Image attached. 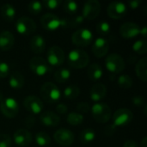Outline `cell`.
Wrapping results in <instances>:
<instances>
[{
    "label": "cell",
    "instance_id": "60d3db41",
    "mask_svg": "<svg viewBox=\"0 0 147 147\" xmlns=\"http://www.w3.org/2000/svg\"><path fill=\"white\" fill-rule=\"evenodd\" d=\"M78 113L83 115V114H86L90 110V105L88 102H79L77 107H76Z\"/></svg>",
    "mask_w": 147,
    "mask_h": 147
},
{
    "label": "cell",
    "instance_id": "d590c367",
    "mask_svg": "<svg viewBox=\"0 0 147 147\" xmlns=\"http://www.w3.org/2000/svg\"><path fill=\"white\" fill-rule=\"evenodd\" d=\"M78 9V3L73 0H66L64 3V10L70 15H74Z\"/></svg>",
    "mask_w": 147,
    "mask_h": 147
},
{
    "label": "cell",
    "instance_id": "603a6c76",
    "mask_svg": "<svg viewBox=\"0 0 147 147\" xmlns=\"http://www.w3.org/2000/svg\"><path fill=\"white\" fill-rule=\"evenodd\" d=\"M25 83L24 76L19 71H14L10 74L9 78V85L15 90H19L23 87Z\"/></svg>",
    "mask_w": 147,
    "mask_h": 147
},
{
    "label": "cell",
    "instance_id": "ee69618b",
    "mask_svg": "<svg viewBox=\"0 0 147 147\" xmlns=\"http://www.w3.org/2000/svg\"><path fill=\"white\" fill-rule=\"evenodd\" d=\"M56 110L60 115H65L68 112V107L64 103H59L56 106Z\"/></svg>",
    "mask_w": 147,
    "mask_h": 147
},
{
    "label": "cell",
    "instance_id": "f35d334b",
    "mask_svg": "<svg viewBox=\"0 0 147 147\" xmlns=\"http://www.w3.org/2000/svg\"><path fill=\"white\" fill-rule=\"evenodd\" d=\"M62 3L61 0H45L43 2L44 6L48 9H55Z\"/></svg>",
    "mask_w": 147,
    "mask_h": 147
},
{
    "label": "cell",
    "instance_id": "2e32d148",
    "mask_svg": "<svg viewBox=\"0 0 147 147\" xmlns=\"http://www.w3.org/2000/svg\"><path fill=\"white\" fill-rule=\"evenodd\" d=\"M140 27L133 22H124L120 28V34L125 39H132L140 34Z\"/></svg>",
    "mask_w": 147,
    "mask_h": 147
},
{
    "label": "cell",
    "instance_id": "e575fe53",
    "mask_svg": "<svg viewBox=\"0 0 147 147\" xmlns=\"http://www.w3.org/2000/svg\"><path fill=\"white\" fill-rule=\"evenodd\" d=\"M84 16L82 15H78V16H75L70 19L66 18V25L65 28H75L77 27H78L79 25H81L84 22Z\"/></svg>",
    "mask_w": 147,
    "mask_h": 147
},
{
    "label": "cell",
    "instance_id": "8fae6325",
    "mask_svg": "<svg viewBox=\"0 0 147 147\" xmlns=\"http://www.w3.org/2000/svg\"><path fill=\"white\" fill-rule=\"evenodd\" d=\"M47 62L52 66H59L65 62V53L60 47H51L47 53Z\"/></svg>",
    "mask_w": 147,
    "mask_h": 147
},
{
    "label": "cell",
    "instance_id": "4dcf8cb0",
    "mask_svg": "<svg viewBox=\"0 0 147 147\" xmlns=\"http://www.w3.org/2000/svg\"><path fill=\"white\" fill-rule=\"evenodd\" d=\"M117 83L118 85L123 89V90H127L130 89L133 86V78H131L130 75L128 74H122L121 76H119L118 79H117Z\"/></svg>",
    "mask_w": 147,
    "mask_h": 147
},
{
    "label": "cell",
    "instance_id": "5bb4252c",
    "mask_svg": "<svg viewBox=\"0 0 147 147\" xmlns=\"http://www.w3.org/2000/svg\"><path fill=\"white\" fill-rule=\"evenodd\" d=\"M53 139L57 144L62 146H70L73 144L75 136L74 134L69 129L60 128L53 134Z\"/></svg>",
    "mask_w": 147,
    "mask_h": 147
},
{
    "label": "cell",
    "instance_id": "ffe728a7",
    "mask_svg": "<svg viewBox=\"0 0 147 147\" xmlns=\"http://www.w3.org/2000/svg\"><path fill=\"white\" fill-rule=\"evenodd\" d=\"M107 96V87L102 83L95 84L90 90V97L93 102H98Z\"/></svg>",
    "mask_w": 147,
    "mask_h": 147
},
{
    "label": "cell",
    "instance_id": "7a4b0ae2",
    "mask_svg": "<svg viewBox=\"0 0 147 147\" xmlns=\"http://www.w3.org/2000/svg\"><path fill=\"white\" fill-rule=\"evenodd\" d=\"M40 94L41 98L47 103H57L61 97L59 89L51 82H46L40 88Z\"/></svg>",
    "mask_w": 147,
    "mask_h": 147
},
{
    "label": "cell",
    "instance_id": "f546056e",
    "mask_svg": "<svg viewBox=\"0 0 147 147\" xmlns=\"http://www.w3.org/2000/svg\"><path fill=\"white\" fill-rule=\"evenodd\" d=\"M84 115L78 112H71L66 117V121L71 126H79L84 122Z\"/></svg>",
    "mask_w": 147,
    "mask_h": 147
},
{
    "label": "cell",
    "instance_id": "52a82bcc",
    "mask_svg": "<svg viewBox=\"0 0 147 147\" xmlns=\"http://www.w3.org/2000/svg\"><path fill=\"white\" fill-rule=\"evenodd\" d=\"M16 30L22 35H30L35 32L36 24L32 18L28 16H22L16 22Z\"/></svg>",
    "mask_w": 147,
    "mask_h": 147
},
{
    "label": "cell",
    "instance_id": "c3c4849f",
    "mask_svg": "<svg viewBox=\"0 0 147 147\" xmlns=\"http://www.w3.org/2000/svg\"><path fill=\"white\" fill-rule=\"evenodd\" d=\"M140 147H147V138L146 136L142 139L140 142Z\"/></svg>",
    "mask_w": 147,
    "mask_h": 147
},
{
    "label": "cell",
    "instance_id": "d6a6232c",
    "mask_svg": "<svg viewBox=\"0 0 147 147\" xmlns=\"http://www.w3.org/2000/svg\"><path fill=\"white\" fill-rule=\"evenodd\" d=\"M133 50L138 54L144 55L147 53V42L146 40H138L133 44Z\"/></svg>",
    "mask_w": 147,
    "mask_h": 147
},
{
    "label": "cell",
    "instance_id": "3957f363",
    "mask_svg": "<svg viewBox=\"0 0 147 147\" xmlns=\"http://www.w3.org/2000/svg\"><path fill=\"white\" fill-rule=\"evenodd\" d=\"M91 115L93 119L98 123H106L108 122L112 115L111 109L109 105L103 102H96L90 107Z\"/></svg>",
    "mask_w": 147,
    "mask_h": 147
},
{
    "label": "cell",
    "instance_id": "cb8c5ba5",
    "mask_svg": "<svg viewBox=\"0 0 147 147\" xmlns=\"http://www.w3.org/2000/svg\"><path fill=\"white\" fill-rule=\"evenodd\" d=\"M103 71L102 66L97 63L91 64L87 69V76L92 81H98L102 78Z\"/></svg>",
    "mask_w": 147,
    "mask_h": 147
},
{
    "label": "cell",
    "instance_id": "b9f144b4",
    "mask_svg": "<svg viewBox=\"0 0 147 147\" xmlns=\"http://www.w3.org/2000/svg\"><path fill=\"white\" fill-rule=\"evenodd\" d=\"M116 127L113 124H109L107 125L106 127L104 128V133L107 136H112L113 134H115V133L116 132Z\"/></svg>",
    "mask_w": 147,
    "mask_h": 147
},
{
    "label": "cell",
    "instance_id": "1f68e13d",
    "mask_svg": "<svg viewBox=\"0 0 147 147\" xmlns=\"http://www.w3.org/2000/svg\"><path fill=\"white\" fill-rule=\"evenodd\" d=\"M35 141L40 146H47L51 144V137L45 132H38L35 135Z\"/></svg>",
    "mask_w": 147,
    "mask_h": 147
},
{
    "label": "cell",
    "instance_id": "ab89813d",
    "mask_svg": "<svg viewBox=\"0 0 147 147\" xmlns=\"http://www.w3.org/2000/svg\"><path fill=\"white\" fill-rule=\"evenodd\" d=\"M9 74V65L3 61H0V78H4Z\"/></svg>",
    "mask_w": 147,
    "mask_h": 147
},
{
    "label": "cell",
    "instance_id": "d4e9b609",
    "mask_svg": "<svg viewBox=\"0 0 147 147\" xmlns=\"http://www.w3.org/2000/svg\"><path fill=\"white\" fill-rule=\"evenodd\" d=\"M135 72L137 77L143 82L147 81V59L146 57L141 58L136 64Z\"/></svg>",
    "mask_w": 147,
    "mask_h": 147
},
{
    "label": "cell",
    "instance_id": "7402d4cb",
    "mask_svg": "<svg viewBox=\"0 0 147 147\" xmlns=\"http://www.w3.org/2000/svg\"><path fill=\"white\" fill-rule=\"evenodd\" d=\"M15 44L14 34L9 31H3L0 33V49L2 51L10 50Z\"/></svg>",
    "mask_w": 147,
    "mask_h": 147
},
{
    "label": "cell",
    "instance_id": "9c48e42d",
    "mask_svg": "<svg viewBox=\"0 0 147 147\" xmlns=\"http://www.w3.org/2000/svg\"><path fill=\"white\" fill-rule=\"evenodd\" d=\"M0 110L5 117L12 119L15 118L19 112V104L17 101L12 97L4 98V100L0 102Z\"/></svg>",
    "mask_w": 147,
    "mask_h": 147
},
{
    "label": "cell",
    "instance_id": "681fc988",
    "mask_svg": "<svg viewBox=\"0 0 147 147\" xmlns=\"http://www.w3.org/2000/svg\"><path fill=\"white\" fill-rule=\"evenodd\" d=\"M4 100V95L2 91H0V102H2Z\"/></svg>",
    "mask_w": 147,
    "mask_h": 147
},
{
    "label": "cell",
    "instance_id": "30bf717a",
    "mask_svg": "<svg viewBox=\"0 0 147 147\" xmlns=\"http://www.w3.org/2000/svg\"><path fill=\"white\" fill-rule=\"evenodd\" d=\"M134 119L133 112L128 109H119L113 115V125L116 127L128 125Z\"/></svg>",
    "mask_w": 147,
    "mask_h": 147
},
{
    "label": "cell",
    "instance_id": "484cf974",
    "mask_svg": "<svg viewBox=\"0 0 147 147\" xmlns=\"http://www.w3.org/2000/svg\"><path fill=\"white\" fill-rule=\"evenodd\" d=\"M16 10L12 4L5 3L1 7V15L4 20L8 22H12L16 17Z\"/></svg>",
    "mask_w": 147,
    "mask_h": 147
},
{
    "label": "cell",
    "instance_id": "8992f818",
    "mask_svg": "<svg viewBox=\"0 0 147 147\" xmlns=\"http://www.w3.org/2000/svg\"><path fill=\"white\" fill-rule=\"evenodd\" d=\"M93 40V34L89 28H78L71 35L72 43L79 47L89 46Z\"/></svg>",
    "mask_w": 147,
    "mask_h": 147
},
{
    "label": "cell",
    "instance_id": "ba28073f",
    "mask_svg": "<svg viewBox=\"0 0 147 147\" xmlns=\"http://www.w3.org/2000/svg\"><path fill=\"white\" fill-rule=\"evenodd\" d=\"M29 68L33 73L39 77H42L51 71V67L47 60L39 56H34L30 59Z\"/></svg>",
    "mask_w": 147,
    "mask_h": 147
},
{
    "label": "cell",
    "instance_id": "83f0119b",
    "mask_svg": "<svg viewBox=\"0 0 147 147\" xmlns=\"http://www.w3.org/2000/svg\"><path fill=\"white\" fill-rule=\"evenodd\" d=\"M71 71L67 68H59L54 73V79L59 84L65 83L71 78Z\"/></svg>",
    "mask_w": 147,
    "mask_h": 147
},
{
    "label": "cell",
    "instance_id": "277c9868",
    "mask_svg": "<svg viewBox=\"0 0 147 147\" xmlns=\"http://www.w3.org/2000/svg\"><path fill=\"white\" fill-rule=\"evenodd\" d=\"M40 23L45 29L55 31L59 28H65L66 18H60L53 13H47L40 17Z\"/></svg>",
    "mask_w": 147,
    "mask_h": 147
},
{
    "label": "cell",
    "instance_id": "f1b7e54d",
    "mask_svg": "<svg viewBox=\"0 0 147 147\" xmlns=\"http://www.w3.org/2000/svg\"><path fill=\"white\" fill-rule=\"evenodd\" d=\"M80 95V89L77 85L71 84L63 90V96L65 99L68 100H74L78 98V96Z\"/></svg>",
    "mask_w": 147,
    "mask_h": 147
},
{
    "label": "cell",
    "instance_id": "4316f807",
    "mask_svg": "<svg viewBox=\"0 0 147 147\" xmlns=\"http://www.w3.org/2000/svg\"><path fill=\"white\" fill-rule=\"evenodd\" d=\"M96 133L91 128L84 129L79 134V140L84 145H90L96 139Z\"/></svg>",
    "mask_w": 147,
    "mask_h": 147
},
{
    "label": "cell",
    "instance_id": "5b68a950",
    "mask_svg": "<svg viewBox=\"0 0 147 147\" xmlns=\"http://www.w3.org/2000/svg\"><path fill=\"white\" fill-rule=\"evenodd\" d=\"M105 66L109 72L113 74H117L124 71L126 63L124 59L120 54L114 53L106 57Z\"/></svg>",
    "mask_w": 147,
    "mask_h": 147
},
{
    "label": "cell",
    "instance_id": "8d00e7d4",
    "mask_svg": "<svg viewBox=\"0 0 147 147\" xmlns=\"http://www.w3.org/2000/svg\"><path fill=\"white\" fill-rule=\"evenodd\" d=\"M43 5L40 1H33L28 4V11L33 15H38L42 11Z\"/></svg>",
    "mask_w": 147,
    "mask_h": 147
},
{
    "label": "cell",
    "instance_id": "e0dca14e",
    "mask_svg": "<svg viewBox=\"0 0 147 147\" xmlns=\"http://www.w3.org/2000/svg\"><path fill=\"white\" fill-rule=\"evenodd\" d=\"M109 49V41L104 37H98L92 45V53L96 58H102L107 55Z\"/></svg>",
    "mask_w": 147,
    "mask_h": 147
},
{
    "label": "cell",
    "instance_id": "d6986e66",
    "mask_svg": "<svg viewBox=\"0 0 147 147\" xmlns=\"http://www.w3.org/2000/svg\"><path fill=\"white\" fill-rule=\"evenodd\" d=\"M40 121L44 126L49 127H57L59 125L60 117L54 112L44 111V112L40 113Z\"/></svg>",
    "mask_w": 147,
    "mask_h": 147
},
{
    "label": "cell",
    "instance_id": "ac0fdd59",
    "mask_svg": "<svg viewBox=\"0 0 147 147\" xmlns=\"http://www.w3.org/2000/svg\"><path fill=\"white\" fill-rule=\"evenodd\" d=\"M13 139H14V142L22 147L28 146L31 143H32V134L29 131H28L27 129H18L14 133L13 135Z\"/></svg>",
    "mask_w": 147,
    "mask_h": 147
},
{
    "label": "cell",
    "instance_id": "7bdbcfd3",
    "mask_svg": "<svg viewBox=\"0 0 147 147\" xmlns=\"http://www.w3.org/2000/svg\"><path fill=\"white\" fill-rule=\"evenodd\" d=\"M132 102H133V104L137 107H142L143 105H145V100L141 96H136L133 97Z\"/></svg>",
    "mask_w": 147,
    "mask_h": 147
},
{
    "label": "cell",
    "instance_id": "6da1fadb",
    "mask_svg": "<svg viewBox=\"0 0 147 147\" xmlns=\"http://www.w3.org/2000/svg\"><path fill=\"white\" fill-rule=\"evenodd\" d=\"M67 62L69 66L73 69H83L89 65L90 56L84 50L75 48L69 52Z\"/></svg>",
    "mask_w": 147,
    "mask_h": 147
},
{
    "label": "cell",
    "instance_id": "f6af8a7d",
    "mask_svg": "<svg viewBox=\"0 0 147 147\" xmlns=\"http://www.w3.org/2000/svg\"><path fill=\"white\" fill-rule=\"evenodd\" d=\"M141 4V0H130L128 1V6L131 9H137Z\"/></svg>",
    "mask_w": 147,
    "mask_h": 147
},
{
    "label": "cell",
    "instance_id": "9a60e30c",
    "mask_svg": "<svg viewBox=\"0 0 147 147\" xmlns=\"http://www.w3.org/2000/svg\"><path fill=\"white\" fill-rule=\"evenodd\" d=\"M24 108L30 113L34 115L40 114L44 109L43 102L37 96L30 95L28 96L23 101Z\"/></svg>",
    "mask_w": 147,
    "mask_h": 147
},
{
    "label": "cell",
    "instance_id": "4fadbf2b",
    "mask_svg": "<svg viewBox=\"0 0 147 147\" xmlns=\"http://www.w3.org/2000/svg\"><path fill=\"white\" fill-rule=\"evenodd\" d=\"M107 12L109 17L113 19L123 18L127 13V6L121 1H114L110 3L107 8Z\"/></svg>",
    "mask_w": 147,
    "mask_h": 147
},
{
    "label": "cell",
    "instance_id": "836d02e7",
    "mask_svg": "<svg viewBox=\"0 0 147 147\" xmlns=\"http://www.w3.org/2000/svg\"><path fill=\"white\" fill-rule=\"evenodd\" d=\"M111 31L110 24L106 21H101L96 24V32L101 35V37L109 34Z\"/></svg>",
    "mask_w": 147,
    "mask_h": 147
},
{
    "label": "cell",
    "instance_id": "7dc6e473",
    "mask_svg": "<svg viewBox=\"0 0 147 147\" xmlns=\"http://www.w3.org/2000/svg\"><path fill=\"white\" fill-rule=\"evenodd\" d=\"M140 34H142L143 37H146L147 34V28L146 26H144L140 28Z\"/></svg>",
    "mask_w": 147,
    "mask_h": 147
},
{
    "label": "cell",
    "instance_id": "44dd1931",
    "mask_svg": "<svg viewBox=\"0 0 147 147\" xmlns=\"http://www.w3.org/2000/svg\"><path fill=\"white\" fill-rule=\"evenodd\" d=\"M29 46L33 53L40 54L43 53L46 48V40L40 34H34L30 39Z\"/></svg>",
    "mask_w": 147,
    "mask_h": 147
},
{
    "label": "cell",
    "instance_id": "bcb514c9",
    "mask_svg": "<svg viewBox=\"0 0 147 147\" xmlns=\"http://www.w3.org/2000/svg\"><path fill=\"white\" fill-rule=\"evenodd\" d=\"M123 147H138V144L134 140H127L125 142Z\"/></svg>",
    "mask_w": 147,
    "mask_h": 147
},
{
    "label": "cell",
    "instance_id": "7c38bea8",
    "mask_svg": "<svg viewBox=\"0 0 147 147\" xmlns=\"http://www.w3.org/2000/svg\"><path fill=\"white\" fill-rule=\"evenodd\" d=\"M101 12V3L97 0H88L84 3L82 16L84 19L93 20L96 18Z\"/></svg>",
    "mask_w": 147,
    "mask_h": 147
},
{
    "label": "cell",
    "instance_id": "74e56055",
    "mask_svg": "<svg viewBox=\"0 0 147 147\" xmlns=\"http://www.w3.org/2000/svg\"><path fill=\"white\" fill-rule=\"evenodd\" d=\"M12 145V138L6 134H0V147H10Z\"/></svg>",
    "mask_w": 147,
    "mask_h": 147
}]
</instances>
